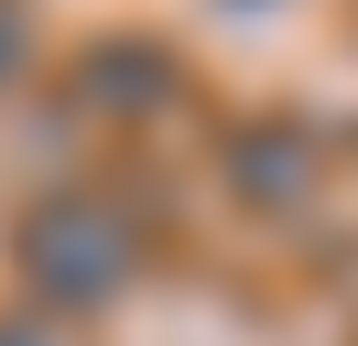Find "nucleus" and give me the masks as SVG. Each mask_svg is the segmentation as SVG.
<instances>
[{
  "label": "nucleus",
  "instance_id": "1",
  "mask_svg": "<svg viewBox=\"0 0 358 346\" xmlns=\"http://www.w3.org/2000/svg\"><path fill=\"white\" fill-rule=\"evenodd\" d=\"M22 271H33V292H44V303L98 314V303L141 271V238H131V216H120L109 195L66 184V195H44V206L22 216Z\"/></svg>",
  "mask_w": 358,
  "mask_h": 346
},
{
  "label": "nucleus",
  "instance_id": "2",
  "mask_svg": "<svg viewBox=\"0 0 358 346\" xmlns=\"http://www.w3.org/2000/svg\"><path fill=\"white\" fill-rule=\"evenodd\" d=\"M228 173H239V195L261 216H293L315 195V173H326V141H315L304 119H250L239 141H228Z\"/></svg>",
  "mask_w": 358,
  "mask_h": 346
}]
</instances>
